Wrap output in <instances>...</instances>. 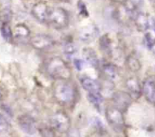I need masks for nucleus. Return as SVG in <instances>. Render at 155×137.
<instances>
[{
  "label": "nucleus",
  "mask_w": 155,
  "mask_h": 137,
  "mask_svg": "<svg viewBox=\"0 0 155 137\" xmlns=\"http://www.w3.org/2000/svg\"><path fill=\"white\" fill-rule=\"evenodd\" d=\"M50 7L44 2L36 3L32 8L31 13L37 20L41 23H46Z\"/></svg>",
  "instance_id": "obj_8"
},
{
  "label": "nucleus",
  "mask_w": 155,
  "mask_h": 137,
  "mask_svg": "<svg viewBox=\"0 0 155 137\" xmlns=\"http://www.w3.org/2000/svg\"><path fill=\"white\" fill-rule=\"evenodd\" d=\"M112 99L116 108L125 112L128 110L133 102V96L130 93L124 91H117L113 93Z\"/></svg>",
  "instance_id": "obj_7"
},
{
  "label": "nucleus",
  "mask_w": 155,
  "mask_h": 137,
  "mask_svg": "<svg viewBox=\"0 0 155 137\" xmlns=\"http://www.w3.org/2000/svg\"><path fill=\"white\" fill-rule=\"evenodd\" d=\"M92 125L94 126V127H96L98 131H103L104 130V125H103L102 122L100 120V119L97 118V117H93L92 118Z\"/></svg>",
  "instance_id": "obj_26"
},
{
  "label": "nucleus",
  "mask_w": 155,
  "mask_h": 137,
  "mask_svg": "<svg viewBox=\"0 0 155 137\" xmlns=\"http://www.w3.org/2000/svg\"><path fill=\"white\" fill-rule=\"evenodd\" d=\"M153 24H154V29H155V19L153 20Z\"/></svg>",
  "instance_id": "obj_32"
},
{
  "label": "nucleus",
  "mask_w": 155,
  "mask_h": 137,
  "mask_svg": "<svg viewBox=\"0 0 155 137\" xmlns=\"http://www.w3.org/2000/svg\"><path fill=\"white\" fill-rule=\"evenodd\" d=\"M10 129V124L5 117L0 114V135L7 133Z\"/></svg>",
  "instance_id": "obj_24"
},
{
  "label": "nucleus",
  "mask_w": 155,
  "mask_h": 137,
  "mask_svg": "<svg viewBox=\"0 0 155 137\" xmlns=\"http://www.w3.org/2000/svg\"><path fill=\"white\" fill-rule=\"evenodd\" d=\"M149 1H150V2H154V0H149Z\"/></svg>",
  "instance_id": "obj_33"
},
{
  "label": "nucleus",
  "mask_w": 155,
  "mask_h": 137,
  "mask_svg": "<svg viewBox=\"0 0 155 137\" xmlns=\"http://www.w3.org/2000/svg\"><path fill=\"white\" fill-rule=\"evenodd\" d=\"M46 23L56 30L66 28L69 24L68 11L60 7L50 8Z\"/></svg>",
  "instance_id": "obj_3"
},
{
  "label": "nucleus",
  "mask_w": 155,
  "mask_h": 137,
  "mask_svg": "<svg viewBox=\"0 0 155 137\" xmlns=\"http://www.w3.org/2000/svg\"><path fill=\"white\" fill-rule=\"evenodd\" d=\"M48 128L45 127V128H42L43 131H41L40 133L42 135H44V136H54V134L52 131L51 130V128H48V129L47 130Z\"/></svg>",
  "instance_id": "obj_28"
},
{
  "label": "nucleus",
  "mask_w": 155,
  "mask_h": 137,
  "mask_svg": "<svg viewBox=\"0 0 155 137\" xmlns=\"http://www.w3.org/2000/svg\"><path fill=\"white\" fill-rule=\"evenodd\" d=\"M77 46L72 41H66L63 45V52L68 57H72L77 52Z\"/></svg>",
  "instance_id": "obj_20"
},
{
  "label": "nucleus",
  "mask_w": 155,
  "mask_h": 137,
  "mask_svg": "<svg viewBox=\"0 0 155 137\" xmlns=\"http://www.w3.org/2000/svg\"><path fill=\"white\" fill-rule=\"evenodd\" d=\"M112 42L111 39L109 37L108 34H105L101 36L99 39V45L101 51L107 54H110L112 52Z\"/></svg>",
  "instance_id": "obj_19"
},
{
  "label": "nucleus",
  "mask_w": 155,
  "mask_h": 137,
  "mask_svg": "<svg viewBox=\"0 0 155 137\" xmlns=\"http://www.w3.org/2000/svg\"><path fill=\"white\" fill-rule=\"evenodd\" d=\"M126 85H127V89L130 91V93L133 96V98L138 99V98L140 97L142 92V87L140 86V83H139L137 78L131 77L129 79H127Z\"/></svg>",
  "instance_id": "obj_14"
},
{
  "label": "nucleus",
  "mask_w": 155,
  "mask_h": 137,
  "mask_svg": "<svg viewBox=\"0 0 155 137\" xmlns=\"http://www.w3.org/2000/svg\"><path fill=\"white\" fill-rule=\"evenodd\" d=\"M0 20H1V14H0Z\"/></svg>",
  "instance_id": "obj_34"
},
{
  "label": "nucleus",
  "mask_w": 155,
  "mask_h": 137,
  "mask_svg": "<svg viewBox=\"0 0 155 137\" xmlns=\"http://www.w3.org/2000/svg\"><path fill=\"white\" fill-rule=\"evenodd\" d=\"M87 99L89 102H91L94 106L97 108H98L102 104L104 100L101 93H89L87 95Z\"/></svg>",
  "instance_id": "obj_22"
},
{
  "label": "nucleus",
  "mask_w": 155,
  "mask_h": 137,
  "mask_svg": "<svg viewBox=\"0 0 155 137\" xmlns=\"http://www.w3.org/2000/svg\"><path fill=\"white\" fill-rule=\"evenodd\" d=\"M102 73L107 79L114 80L118 74V69L116 65L111 63H104L101 68Z\"/></svg>",
  "instance_id": "obj_16"
},
{
  "label": "nucleus",
  "mask_w": 155,
  "mask_h": 137,
  "mask_svg": "<svg viewBox=\"0 0 155 137\" xmlns=\"http://www.w3.org/2000/svg\"><path fill=\"white\" fill-rule=\"evenodd\" d=\"M111 1L114 2H119V3H124L126 0H111Z\"/></svg>",
  "instance_id": "obj_29"
},
{
  "label": "nucleus",
  "mask_w": 155,
  "mask_h": 137,
  "mask_svg": "<svg viewBox=\"0 0 155 137\" xmlns=\"http://www.w3.org/2000/svg\"><path fill=\"white\" fill-rule=\"evenodd\" d=\"M145 43L148 49L155 56V38L150 33H146L145 36Z\"/></svg>",
  "instance_id": "obj_23"
},
{
  "label": "nucleus",
  "mask_w": 155,
  "mask_h": 137,
  "mask_svg": "<svg viewBox=\"0 0 155 137\" xmlns=\"http://www.w3.org/2000/svg\"><path fill=\"white\" fill-rule=\"evenodd\" d=\"M74 63L75 67L77 68V70L80 71L82 70L83 67V64H84V61L82 60H80V59H74Z\"/></svg>",
  "instance_id": "obj_27"
},
{
  "label": "nucleus",
  "mask_w": 155,
  "mask_h": 137,
  "mask_svg": "<svg viewBox=\"0 0 155 137\" xmlns=\"http://www.w3.org/2000/svg\"><path fill=\"white\" fill-rule=\"evenodd\" d=\"M142 93L148 102L155 105V81L154 79L149 78L144 81Z\"/></svg>",
  "instance_id": "obj_13"
},
{
  "label": "nucleus",
  "mask_w": 155,
  "mask_h": 137,
  "mask_svg": "<svg viewBox=\"0 0 155 137\" xmlns=\"http://www.w3.org/2000/svg\"><path fill=\"white\" fill-rule=\"evenodd\" d=\"M53 94L58 103L64 106L74 104L77 99L75 87L68 80L56 81L53 87Z\"/></svg>",
  "instance_id": "obj_1"
},
{
  "label": "nucleus",
  "mask_w": 155,
  "mask_h": 137,
  "mask_svg": "<svg viewBox=\"0 0 155 137\" xmlns=\"http://www.w3.org/2000/svg\"><path fill=\"white\" fill-rule=\"evenodd\" d=\"M18 126L23 132L32 135L36 132V122L29 115H21L18 119Z\"/></svg>",
  "instance_id": "obj_9"
},
{
  "label": "nucleus",
  "mask_w": 155,
  "mask_h": 137,
  "mask_svg": "<svg viewBox=\"0 0 155 137\" xmlns=\"http://www.w3.org/2000/svg\"><path fill=\"white\" fill-rule=\"evenodd\" d=\"M80 84L88 93H101V85L97 80L88 76H83L80 79Z\"/></svg>",
  "instance_id": "obj_12"
},
{
  "label": "nucleus",
  "mask_w": 155,
  "mask_h": 137,
  "mask_svg": "<svg viewBox=\"0 0 155 137\" xmlns=\"http://www.w3.org/2000/svg\"><path fill=\"white\" fill-rule=\"evenodd\" d=\"M30 43L35 49L45 51L50 49L54 45V42L52 38L48 35L36 34L30 39Z\"/></svg>",
  "instance_id": "obj_6"
},
{
  "label": "nucleus",
  "mask_w": 155,
  "mask_h": 137,
  "mask_svg": "<svg viewBox=\"0 0 155 137\" xmlns=\"http://www.w3.org/2000/svg\"><path fill=\"white\" fill-rule=\"evenodd\" d=\"M105 115L107 122L114 130L117 132H122L124 131L126 123L122 111L116 107H110L106 110Z\"/></svg>",
  "instance_id": "obj_4"
},
{
  "label": "nucleus",
  "mask_w": 155,
  "mask_h": 137,
  "mask_svg": "<svg viewBox=\"0 0 155 137\" xmlns=\"http://www.w3.org/2000/svg\"><path fill=\"white\" fill-rule=\"evenodd\" d=\"M14 38L17 39H26L30 36V31L28 27L23 23L17 24L14 28Z\"/></svg>",
  "instance_id": "obj_17"
},
{
  "label": "nucleus",
  "mask_w": 155,
  "mask_h": 137,
  "mask_svg": "<svg viewBox=\"0 0 155 137\" xmlns=\"http://www.w3.org/2000/svg\"><path fill=\"white\" fill-rule=\"evenodd\" d=\"M152 3H153V7H154V11H155V0L154 2H152Z\"/></svg>",
  "instance_id": "obj_31"
},
{
  "label": "nucleus",
  "mask_w": 155,
  "mask_h": 137,
  "mask_svg": "<svg viewBox=\"0 0 155 137\" xmlns=\"http://www.w3.org/2000/svg\"><path fill=\"white\" fill-rule=\"evenodd\" d=\"M83 57L84 60L87 62L89 64L93 67H98L99 64L98 56L96 52L92 48H85L83 50Z\"/></svg>",
  "instance_id": "obj_15"
},
{
  "label": "nucleus",
  "mask_w": 155,
  "mask_h": 137,
  "mask_svg": "<svg viewBox=\"0 0 155 137\" xmlns=\"http://www.w3.org/2000/svg\"><path fill=\"white\" fill-rule=\"evenodd\" d=\"M77 9L79 11V13L83 17H89V11L87 10L86 4L83 0H79L77 2Z\"/></svg>",
  "instance_id": "obj_25"
},
{
  "label": "nucleus",
  "mask_w": 155,
  "mask_h": 137,
  "mask_svg": "<svg viewBox=\"0 0 155 137\" xmlns=\"http://www.w3.org/2000/svg\"><path fill=\"white\" fill-rule=\"evenodd\" d=\"M0 32H1V35L4 40H5L7 42H9V43L13 42L14 33L8 22L5 21V22L2 23L1 27H0Z\"/></svg>",
  "instance_id": "obj_18"
},
{
  "label": "nucleus",
  "mask_w": 155,
  "mask_h": 137,
  "mask_svg": "<svg viewBox=\"0 0 155 137\" xmlns=\"http://www.w3.org/2000/svg\"><path fill=\"white\" fill-rule=\"evenodd\" d=\"M2 97H3V93H2V90L1 89V87H0V100H2Z\"/></svg>",
  "instance_id": "obj_30"
},
{
  "label": "nucleus",
  "mask_w": 155,
  "mask_h": 137,
  "mask_svg": "<svg viewBox=\"0 0 155 137\" xmlns=\"http://www.w3.org/2000/svg\"><path fill=\"white\" fill-rule=\"evenodd\" d=\"M99 30L95 25H87L83 27L80 31V39L86 43L92 42L98 36Z\"/></svg>",
  "instance_id": "obj_10"
},
{
  "label": "nucleus",
  "mask_w": 155,
  "mask_h": 137,
  "mask_svg": "<svg viewBox=\"0 0 155 137\" xmlns=\"http://www.w3.org/2000/svg\"><path fill=\"white\" fill-rule=\"evenodd\" d=\"M136 28L139 32H146L150 27V19L148 14L137 11L132 16Z\"/></svg>",
  "instance_id": "obj_11"
},
{
  "label": "nucleus",
  "mask_w": 155,
  "mask_h": 137,
  "mask_svg": "<svg viewBox=\"0 0 155 137\" xmlns=\"http://www.w3.org/2000/svg\"><path fill=\"white\" fill-rule=\"evenodd\" d=\"M53 129L60 133H68L71 126V118L68 114L62 111L54 113L51 118Z\"/></svg>",
  "instance_id": "obj_5"
},
{
  "label": "nucleus",
  "mask_w": 155,
  "mask_h": 137,
  "mask_svg": "<svg viewBox=\"0 0 155 137\" xmlns=\"http://www.w3.org/2000/svg\"><path fill=\"white\" fill-rule=\"evenodd\" d=\"M45 71L48 76L55 81L70 80L72 75L69 65L59 57H54L47 61Z\"/></svg>",
  "instance_id": "obj_2"
},
{
  "label": "nucleus",
  "mask_w": 155,
  "mask_h": 137,
  "mask_svg": "<svg viewBox=\"0 0 155 137\" xmlns=\"http://www.w3.org/2000/svg\"><path fill=\"white\" fill-rule=\"evenodd\" d=\"M127 66L132 72H138L141 69V63L139 59L134 55H130L127 58Z\"/></svg>",
  "instance_id": "obj_21"
}]
</instances>
